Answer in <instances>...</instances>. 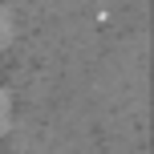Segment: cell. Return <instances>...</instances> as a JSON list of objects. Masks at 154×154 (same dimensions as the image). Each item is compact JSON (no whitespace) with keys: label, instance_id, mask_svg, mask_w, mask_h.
<instances>
[{"label":"cell","instance_id":"obj_2","mask_svg":"<svg viewBox=\"0 0 154 154\" xmlns=\"http://www.w3.org/2000/svg\"><path fill=\"white\" fill-rule=\"evenodd\" d=\"M8 126H12V97L0 89V134H8Z\"/></svg>","mask_w":154,"mask_h":154},{"label":"cell","instance_id":"obj_1","mask_svg":"<svg viewBox=\"0 0 154 154\" xmlns=\"http://www.w3.org/2000/svg\"><path fill=\"white\" fill-rule=\"evenodd\" d=\"M12 37H16V20H12V12H8V8H0V49L12 45Z\"/></svg>","mask_w":154,"mask_h":154}]
</instances>
